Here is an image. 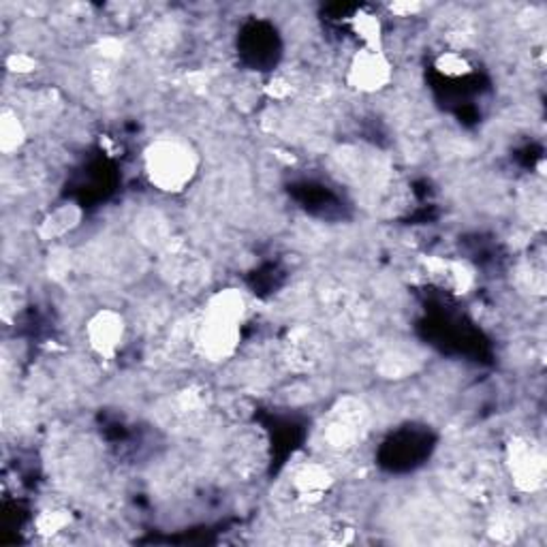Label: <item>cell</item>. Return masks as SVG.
Masks as SVG:
<instances>
[{"label":"cell","mask_w":547,"mask_h":547,"mask_svg":"<svg viewBox=\"0 0 547 547\" xmlns=\"http://www.w3.org/2000/svg\"><path fill=\"white\" fill-rule=\"evenodd\" d=\"M246 319V298L240 289H220L209 295L197 325V351L208 362H227L234 357L242 340Z\"/></svg>","instance_id":"obj_1"},{"label":"cell","mask_w":547,"mask_h":547,"mask_svg":"<svg viewBox=\"0 0 547 547\" xmlns=\"http://www.w3.org/2000/svg\"><path fill=\"white\" fill-rule=\"evenodd\" d=\"M199 172L193 145L176 137H161L144 150V173L156 190L178 195L189 189Z\"/></svg>","instance_id":"obj_2"},{"label":"cell","mask_w":547,"mask_h":547,"mask_svg":"<svg viewBox=\"0 0 547 547\" xmlns=\"http://www.w3.org/2000/svg\"><path fill=\"white\" fill-rule=\"evenodd\" d=\"M505 467L514 486L524 494H534L545 486L547 459L541 445L528 436H514L505 447Z\"/></svg>","instance_id":"obj_3"},{"label":"cell","mask_w":547,"mask_h":547,"mask_svg":"<svg viewBox=\"0 0 547 547\" xmlns=\"http://www.w3.org/2000/svg\"><path fill=\"white\" fill-rule=\"evenodd\" d=\"M394 78V65L385 50L362 48L355 51L347 69V84L364 95H375L387 88Z\"/></svg>","instance_id":"obj_4"},{"label":"cell","mask_w":547,"mask_h":547,"mask_svg":"<svg viewBox=\"0 0 547 547\" xmlns=\"http://www.w3.org/2000/svg\"><path fill=\"white\" fill-rule=\"evenodd\" d=\"M86 342L101 359H116L126 340V321L114 308H101L86 323Z\"/></svg>","instance_id":"obj_5"},{"label":"cell","mask_w":547,"mask_h":547,"mask_svg":"<svg viewBox=\"0 0 547 547\" xmlns=\"http://www.w3.org/2000/svg\"><path fill=\"white\" fill-rule=\"evenodd\" d=\"M331 486H334V475H331V470L317 462L304 464L293 477L295 492H298V496L306 500V503H319V500H323L325 494H329Z\"/></svg>","instance_id":"obj_6"},{"label":"cell","mask_w":547,"mask_h":547,"mask_svg":"<svg viewBox=\"0 0 547 547\" xmlns=\"http://www.w3.org/2000/svg\"><path fill=\"white\" fill-rule=\"evenodd\" d=\"M428 274L436 278L440 284L450 287L456 293H467L473 287V270L467 264H459V261H445L439 257H432L426 261Z\"/></svg>","instance_id":"obj_7"},{"label":"cell","mask_w":547,"mask_h":547,"mask_svg":"<svg viewBox=\"0 0 547 547\" xmlns=\"http://www.w3.org/2000/svg\"><path fill=\"white\" fill-rule=\"evenodd\" d=\"M359 426H362V417H359V406L355 409H342L331 419L328 426V440L336 450H347L355 443L359 436Z\"/></svg>","instance_id":"obj_8"},{"label":"cell","mask_w":547,"mask_h":547,"mask_svg":"<svg viewBox=\"0 0 547 547\" xmlns=\"http://www.w3.org/2000/svg\"><path fill=\"white\" fill-rule=\"evenodd\" d=\"M79 220L81 209L75 203H67V206H60L43 218V223L39 227V236L43 240H58V237L73 231L79 225Z\"/></svg>","instance_id":"obj_9"},{"label":"cell","mask_w":547,"mask_h":547,"mask_svg":"<svg viewBox=\"0 0 547 547\" xmlns=\"http://www.w3.org/2000/svg\"><path fill=\"white\" fill-rule=\"evenodd\" d=\"M351 31L368 50H383V22L368 9L355 11L351 17Z\"/></svg>","instance_id":"obj_10"},{"label":"cell","mask_w":547,"mask_h":547,"mask_svg":"<svg viewBox=\"0 0 547 547\" xmlns=\"http://www.w3.org/2000/svg\"><path fill=\"white\" fill-rule=\"evenodd\" d=\"M28 131L14 109H3L0 114V150L5 154H14L26 144Z\"/></svg>","instance_id":"obj_11"},{"label":"cell","mask_w":547,"mask_h":547,"mask_svg":"<svg viewBox=\"0 0 547 547\" xmlns=\"http://www.w3.org/2000/svg\"><path fill=\"white\" fill-rule=\"evenodd\" d=\"M436 71L445 78H467L468 73H473V65L462 51H443L439 58H436Z\"/></svg>","instance_id":"obj_12"},{"label":"cell","mask_w":547,"mask_h":547,"mask_svg":"<svg viewBox=\"0 0 547 547\" xmlns=\"http://www.w3.org/2000/svg\"><path fill=\"white\" fill-rule=\"evenodd\" d=\"M69 524H71V514L67 509H48L37 517L34 528L41 537H54V534L65 531Z\"/></svg>","instance_id":"obj_13"},{"label":"cell","mask_w":547,"mask_h":547,"mask_svg":"<svg viewBox=\"0 0 547 547\" xmlns=\"http://www.w3.org/2000/svg\"><path fill=\"white\" fill-rule=\"evenodd\" d=\"M515 528H517V524L514 517H511L509 514H498L496 520H494L490 526V534L496 541H500V543H505V541L515 539V533H517Z\"/></svg>","instance_id":"obj_14"},{"label":"cell","mask_w":547,"mask_h":547,"mask_svg":"<svg viewBox=\"0 0 547 547\" xmlns=\"http://www.w3.org/2000/svg\"><path fill=\"white\" fill-rule=\"evenodd\" d=\"M7 69H9V71L20 73V75L32 73L34 69H37V60H34V58L28 56V54H11L7 58Z\"/></svg>","instance_id":"obj_15"},{"label":"cell","mask_w":547,"mask_h":547,"mask_svg":"<svg viewBox=\"0 0 547 547\" xmlns=\"http://www.w3.org/2000/svg\"><path fill=\"white\" fill-rule=\"evenodd\" d=\"M389 9H392V14H395V15L409 17V15L419 14V11H422V5L419 3H394Z\"/></svg>","instance_id":"obj_16"},{"label":"cell","mask_w":547,"mask_h":547,"mask_svg":"<svg viewBox=\"0 0 547 547\" xmlns=\"http://www.w3.org/2000/svg\"><path fill=\"white\" fill-rule=\"evenodd\" d=\"M101 54L105 58H118L122 54V43L118 39H105L101 43Z\"/></svg>","instance_id":"obj_17"},{"label":"cell","mask_w":547,"mask_h":547,"mask_svg":"<svg viewBox=\"0 0 547 547\" xmlns=\"http://www.w3.org/2000/svg\"><path fill=\"white\" fill-rule=\"evenodd\" d=\"M291 92L289 84L284 79H274L270 86H267V95L274 98H284Z\"/></svg>","instance_id":"obj_18"}]
</instances>
